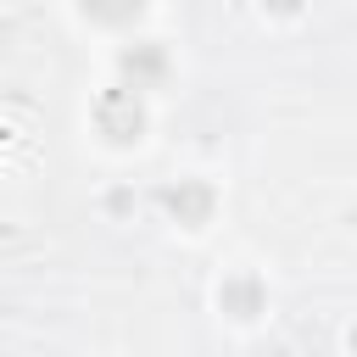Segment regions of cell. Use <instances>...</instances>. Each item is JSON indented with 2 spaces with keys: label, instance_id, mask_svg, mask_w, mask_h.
<instances>
[{
  "label": "cell",
  "instance_id": "cell-3",
  "mask_svg": "<svg viewBox=\"0 0 357 357\" xmlns=\"http://www.w3.org/2000/svg\"><path fill=\"white\" fill-rule=\"evenodd\" d=\"M117 73H123L128 89H156V84L167 78V50H162L156 39H139V45H128V50L117 56Z\"/></svg>",
  "mask_w": 357,
  "mask_h": 357
},
{
  "label": "cell",
  "instance_id": "cell-6",
  "mask_svg": "<svg viewBox=\"0 0 357 357\" xmlns=\"http://www.w3.org/2000/svg\"><path fill=\"white\" fill-rule=\"evenodd\" d=\"M268 6H273V11H284V17H290V11H296V6H301V0H268Z\"/></svg>",
  "mask_w": 357,
  "mask_h": 357
},
{
  "label": "cell",
  "instance_id": "cell-7",
  "mask_svg": "<svg viewBox=\"0 0 357 357\" xmlns=\"http://www.w3.org/2000/svg\"><path fill=\"white\" fill-rule=\"evenodd\" d=\"M351 351H357V324H351Z\"/></svg>",
  "mask_w": 357,
  "mask_h": 357
},
{
  "label": "cell",
  "instance_id": "cell-4",
  "mask_svg": "<svg viewBox=\"0 0 357 357\" xmlns=\"http://www.w3.org/2000/svg\"><path fill=\"white\" fill-rule=\"evenodd\" d=\"M218 307H223L229 318H257V312L268 307V290H262L257 273H229V279L218 284Z\"/></svg>",
  "mask_w": 357,
  "mask_h": 357
},
{
  "label": "cell",
  "instance_id": "cell-5",
  "mask_svg": "<svg viewBox=\"0 0 357 357\" xmlns=\"http://www.w3.org/2000/svg\"><path fill=\"white\" fill-rule=\"evenodd\" d=\"M145 6H151V0H78V11H84L89 22H106V28H123V22H134Z\"/></svg>",
  "mask_w": 357,
  "mask_h": 357
},
{
  "label": "cell",
  "instance_id": "cell-1",
  "mask_svg": "<svg viewBox=\"0 0 357 357\" xmlns=\"http://www.w3.org/2000/svg\"><path fill=\"white\" fill-rule=\"evenodd\" d=\"M95 128H100L112 145H134V139L145 134V106H139V89H128V84L106 89V95L95 100Z\"/></svg>",
  "mask_w": 357,
  "mask_h": 357
},
{
  "label": "cell",
  "instance_id": "cell-2",
  "mask_svg": "<svg viewBox=\"0 0 357 357\" xmlns=\"http://www.w3.org/2000/svg\"><path fill=\"white\" fill-rule=\"evenodd\" d=\"M162 206H167L184 229H201V223L212 218L218 195H212V184H206V178H178V184H167V190H162Z\"/></svg>",
  "mask_w": 357,
  "mask_h": 357
}]
</instances>
